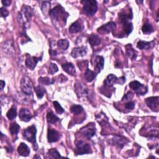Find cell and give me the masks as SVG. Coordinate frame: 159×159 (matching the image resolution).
<instances>
[{"label":"cell","mask_w":159,"mask_h":159,"mask_svg":"<svg viewBox=\"0 0 159 159\" xmlns=\"http://www.w3.org/2000/svg\"><path fill=\"white\" fill-rule=\"evenodd\" d=\"M49 14L52 19L56 20L57 21H62L64 23V24H66L67 19L69 16L68 13L65 11V9L60 5H57L52 9H50Z\"/></svg>","instance_id":"cell-1"},{"label":"cell","mask_w":159,"mask_h":159,"mask_svg":"<svg viewBox=\"0 0 159 159\" xmlns=\"http://www.w3.org/2000/svg\"><path fill=\"white\" fill-rule=\"evenodd\" d=\"M36 133L37 130L34 125L28 127L23 132L24 137L28 142L33 144L34 150L36 151H37L38 147L36 142Z\"/></svg>","instance_id":"cell-2"},{"label":"cell","mask_w":159,"mask_h":159,"mask_svg":"<svg viewBox=\"0 0 159 159\" xmlns=\"http://www.w3.org/2000/svg\"><path fill=\"white\" fill-rule=\"evenodd\" d=\"M81 3H83V9L84 12L88 16H92L97 13L98 10V5L96 1L88 0V1L81 2Z\"/></svg>","instance_id":"cell-3"},{"label":"cell","mask_w":159,"mask_h":159,"mask_svg":"<svg viewBox=\"0 0 159 159\" xmlns=\"http://www.w3.org/2000/svg\"><path fill=\"white\" fill-rule=\"evenodd\" d=\"M33 15H34L33 9L29 6L24 5L23 7L22 8V9H21V12L20 13L19 17H20L21 22L23 23V24L24 18L26 19V23H29Z\"/></svg>","instance_id":"cell-4"},{"label":"cell","mask_w":159,"mask_h":159,"mask_svg":"<svg viewBox=\"0 0 159 159\" xmlns=\"http://www.w3.org/2000/svg\"><path fill=\"white\" fill-rule=\"evenodd\" d=\"M21 90L27 95L33 93V83L30 79L27 77H24L21 81Z\"/></svg>","instance_id":"cell-5"},{"label":"cell","mask_w":159,"mask_h":159,"mask_svg":"<svg viewBox=\"0 0 159 159\" xmlns=\"http://www.w3.org/2000/svg\"><path fill=\"white\" fill-rule=\"evenodd\" d=\"M75 152L77 155H84L91 154L92 150L90 144L83 141H79L76 146Z\"/></svg>","instance_id":"cell-6"},{"label":"cell","mask_w":159,"mask_h":159,"mask_svg":"<svg viewBox=\"0 0 159 159\" xmlns=\"http://www.w3.org/2000/svg\"><path fill=\"white\" fill-rule=\"evenodd\" d=\"M129 87L132 89L137 94L144 95L147 92V87L143 85L140 82L137 81H131L129 84Z\"/></svg>","instance_id":"cell-7"},{"label":"cell","mask_w":159,"mask_h":159,"mask_svg":"<svg viewBox=\"0 0 159 159\" xmlns=\"http://www.w3.org/2000/svg\"><path fill=\"white\" fill-rule=\"evenodd\" d=\"M116 28V24L113 21L108 23L98 29V32L100 34H108L113 32Z\"/></svg>","instance_id":"cell-8"},{"label":"cell","mask_w":159,"mask_h":159,"mask_svg":"<svg viewBox=\"0 0 159 159\" xmlns=\"http://www.w3.org/2000/svg\"><path fill=\"white\" fill-rule=\"evenodd\" d=\"M75 91L78 97H87L89 95L90 90L81 83H77L75 85Z\"/></svg>","instance_id":"cell-9"},{"label":"cell","mask_w":159,"mask_h":159,"mask_svg":"<svg viewBox=\"0 0 159 159\" xmlns=\"http://www.w3.org/2000/svg\"><path fill=\"white\" fill-rule=\"evenodd\" d=\"M40 60L41 57H33L29 55H27V59L26 60V65L28 68L33 70L36 67L39 61Z\"/></svg>","instance_id":"cell-10"},{"label":"cell","mask_w":159,"mask_h":159,"mask_svg":"<svg viewBox=\"0 0 159 159\" xmlns=\"http://www.w3.org/2000/svg\"><path fill=\"white\" fill-rule=\"evenodd\" d=\"M146 104L147 107L151 108L152 111L156 110L158 109L159 107V98L158 97H150L146 99L145 100Z\"/></svg>","instance_id":"cell-11"},{"label":"cell","mask_w":159,"mask_h":159,"mask_svg":"<svg viewBox=\"0 0 159 159\" xmlns=\"http://www.w3.org/2000/svg\"><path fill=\"white\" fill-rule=\"evenodd\" d=\"M60 139V134L55 129L49 128L47 132V140L50 143L56 142Z\"/></svg>","instance_id":"cell-12"},{"label":"cell","mask_w":159,"mask_h":159,"mask_svg":"<svg viewBox=\"0 0 159 159\" xmlns=\"http://www.w3.org/2000/svg\"><path fill=\"white\" fill-rule=\"evenodd\" d=\"M87 49L86 47H80L74 48L72 51V56L73 58H77L86 56Z\"/></svg>","instance_id":"cell-13"},{"label":"cell","mask_w":159,"mask_h":159,"mask_svg":"<svg viewBox=\"0 0 159 159\" xmlns=\"http://www.w3.org/2000/svg\"><path fill=\"white\" fill-rule=\"evenodd\" d=\"M19 117L22 121L28 122L33 118V115L31 114L29 110L26 108H21L19 111Z\"/></svg>","instance_id":"cell-14"},{"label":"cell","mask_w":159,"mask_h":159,"mask_svg":"<svg viewBox=\"0 0 159 159\" xmlns=\"http://www.w3.org/2000/svg\"><path fill=\"white\" fill-rule=\"evenodd\" d=\"M123 26V29L124 33L127 35H129L133 30L132 23L129 21V19H122L119 20Z\"/></svg>","instance_id":"cell-15"},{"label":"cell","mask_w":159,"mask_h":159,"mask_svg":"<svg viewBox=\"0 0 159 159\" xmlns=\"http://www.w3.org/2000/svg\"><path fill=\"white\" fill-rule=\"evenodd\" d=\"M104 64V58L101 56H97L94 60V69L97 71V74L101 72L103 69Z\"/></svg>","instance_id":"cell-16"},{"label":"cell","mask_w":159,"mask_h":159,"mask_svg":"<svg viewBox=\"0 0 159 159\" xmlns=\"http://www.w3.org/2000/svg\"><path fill=\"white\" fill-rule=\"evenodd\" d=\"M83 28V24L80 19H78V21H75V23L72 24V25L69 27V32L72 34L78 33L79 32L81 31Z\"/></svg>","instance_id":"cell-17"},{"label":"cell","mask_w":159,"mask_h":159,"mask_svg":"<svg viewBox=\"0 0 159 159\" xmlns=\"http://www.w3.org/2000/svg\"><path fill=\"white\" fill-rule=\"evenodd\" d=\"M118 78L113 74H110L104 81V84L105 87L111 88L113 86L114 83H117Z\"/></svg>","instance_id":"cell-18"},{"label":"cell","mask_w":159,"mask_h":159,"mask_svg":"<svg viewBox=\"0 0 159 159\" xmlns=\"http://www.w3.org/2000/svg\"><path fill=\"white\" fill-rule=\"evenodd\" d=\"M17 152L21 156L27 157L30 154V149L26 144L21 143L17 148Z\"/></svg>","instance_id":"cell-19"},{"label":"cell","mask_w":159,"mask_h":159,"mask_svg":"<svg viewBox=\"0 0 159 159\" xmlns=\"http://www.w3.org/2000/svg\"><path fill=\"white\" fill-rule=\"evenodd\" d=\"M62 68L65 72L70 74L72 76L76 75V70L75 66H74L72 63H66L62 65Z\"/></svg>","instance_id":"cell-20"},{"label":"cell","mask_w":159,"mask_h":159,"mask_svg":"<svg viewBox=\"0 0 159 159\" xmlns=\"http://www.w3.org/2000/svg\"><path fill=\"white\" fill-rule=\"evenodd\" d=\"M155 46V42L154 41L152 42H145V41H142L140 40L137 44V47L141 49V50H144V49H149L152 47Z\"/></svg>","instance_id":"cell-21"},{"label":"cell","mask_w":159,"mask_h":159,"mask_svg":"<svg viewBox=\"0 0 159 159\" xmlns=\"http://www.w3.org/2000/svg\"><path fill=\"white\" fill-rule=\"evenodd\" d=\"M88 42L90 44L92 47H96L101 44V39L98 35L96 34H91L90 36L88 38Z\"/></svg>","instance_id":"cell-22"},{"label":"cell","mask_w":159,"mask_h":159,"mask_svg":"<svg viewBox=\"0 0 159 159\" xmlns=\"http://www.w3.org/2000/svg\"><path fill=\"white\" fill-rule=\"evenodd\" d=\"M3 49L4 52L6 53H9V54H11V53L14 52V46L11 40H8L6 41L5 44L3 45Z\"/></svg>","instance_id":"cell-23"},{"label":"cell","mask_w":159,"mask_h":159,"mask_svg":"<svg viewBox=\"0 0 159 159\" xmlns=\"http://www.w3.org/2000/svg\"><path fill=\"white\" fill-rule=\"evenodd\" d=\"M97 77V73L94 72L87 68L85 73H84V78L88 82H91Z\"/></svg>","instance_id":"cell-24"},{"label":"cell","mask_w":159,"mask_h":159,"mask_svg":"<svg viewBox=\"0 0 159 159\" xmlns=\"http://www.w3.org/2000/svg\"><path fill=\"white\" fill-rule=\"evenodd\" d=\"M126 47L127 55L128 56V57L132 60L135 59L137 57V52L132 48L131 44H128Z\"/></svg>","instance_id":"cell-25"},{"label":"cell","mask_w":159,"mask_h":159,"mask_svg":"<svg viewBox=\"0 0 159 159\" xmlns=\"http://www.w3.org/2000/svg\"><path fill=\"white\" fill-rule=\"evenodd\" d=\"M59 118L56 116L52 111H50L47 113V121L50 124H54L59 121Z\"/></svg>","instance_id":"cell-26"},{"label":"cell","mask_w":159,"mask_h":159,"mask_svg":"<svg viewBox=\"0 0 159 159\" xmlns=\"http://www.w3.org/2000/svg\"><path fill=\"white\" fill-rule=\"evenodd\" d=\"M57 46L62 50H67L69 47V42L67 39H60L57 42Z\"/></svg>","instance_id":"cell-27"},{"label":"cell","mask_w":159,"mask_h":159,"mask_svg":"<svg viewBox=\"0 0 159 159\" xmlns=\"http://www.w3.org/2000/svg\"><path fill=\"white\" fill-rule=\"evenodd\" d=\"M6 116L7 118L9 119V120H13L14 118H16L17 116V110H16V108L14 106L11 107L6 113Z\"/></svg>","instance_id":"cell-28"},{"label":"cell","mask_w":159,"mask_h":159,"mask_svg":"<svg viewBox=\"0 0 159 159\" xmlns=\"http://www.w3.org/2000/svg\"><path fill=\"white\" fill-rule=\"evenodd\" d=\"M20 129V126L17 122H13L9 126V132L12 135H17Z\"/></svg>","instance_id":"cell-29"},{"label":"cell","mask_w":159,"mask_h":159,"mask_svg":"<svg viewBox=\"0 0 159 159\" xmlns=\"http://www.w3.org/2000/svg\"><path fill=\"white\" fill-rule=\"evenodd\" d=\"M56 81L55 78H50L49 77H40L39 78V81L41 84H46V85H49L54 83Z\"/></svg>","instance_id":"cell-30"},{"label":"cell","mask_w":159,"mask_h":159,"mask_svg":"<svg viewBox=\"0 0 159 159\" xmlns=\"http://www.w3.org/2000/svg\"><path fill=\"white\" fill-rule=\"evenodd\" d=\"M142 30L144 34H150V33H152V32H154V30L151 24L149 23H147L143 25L142 27Z\"/></svg>","instance_id":"cell-31"},{"label":"cell","mask_w":159,"mask_h":159,"mask_svg":"<svg viewBox=\"0 0 159 159\" xmlns=\"http://www.w3.org/2000/svg\"><path fill=\"white\" fill-rule=\"evenodd\" d=\"M70 111L74 114H80L83 111V108L80 105H73L70 108Z\"/></svg>","instance_id":"cell-32"},{"label":"cell","mask_w":159,"mask_h":159,"mask_svg":"<svg viewBox=\"0 0 159 159\" xmlns=\"http://www.w3.org/2000/svg\"><path fill=\"white\" fill-rule=\"evenodd\" d=\"M95 133H96V129L94 128H88L84 130L83 134L84 137H86L87 138L90 139L93 135H95Z\"/></svg>","instance_id":"cell-33"},{"label":"cell","mask_w":159,"mask_h":159,"mask_svg":"<svg viewBox=\"0 0 159 159\" xmlns=\"http://www.w3.org/2000/svg\"><path fill=\"white\" fill-rule=\"evenodd\" d=\"M50 11V3L49 2H44L42 5V11L43 14L46 15L47 13H49Z\"/></svg>","instance_id":"cell-34"},{"label":"cell","mask_w":159,"mask_h":159,"mask_svg":"<svg viewBox=\"0 0 159 159\" xmlns=\"http://www.w3.org/2000/svg\"><path fill=\"white\" fill-rule=\"evenodd\" d=\"M49 157L50 158H58L61 157L60 153L57 151L56 149H51L48 152Z\"/></svg>","instance_id":"cell-35"},{"label":"cell","mask_w":159,"mask_h":159,"mask_svg":"<svg viewBox=\"0 0 159 159\" xmlns=\"http://www.w3.org/2000/svg\"><path fill=\"white\" fill-rule=\"evenodd\" d=\"M35 91L36 93V95L39 99H41L43 98L44 93L46 92L44 88L43 87H42L41 86H37L35 88Z\"/></svg>","instance_id":"cell-36"},{"label":"cell","mask_w":159,"mask_h":159,"mask_svg":"<svg viewBox=\"0 0 159 159\" xmlns=\"http://www.w3.org/2000/svg\"><path fill=\"white\" fill-rule=\"evenodd\" d=\"M126 139L121 136H116L114 139V143L115 145H118L119 147H122L126 144Z\"/></svg>","instance_id":"cell-37"},{"label":"cell","mask_w":159,"mask_h":159,"mask_svg":"<svg viewBox=\"0 0 159 159\" xmlns=\"http://www.w3.org/2000/svg\"><path fill=\"white\" fill-rule=\"evenodd\" d=\"M58 71H59V68L57 65L56 64V63H51L49 68V73L50 74V75H54V74L57 73Z\"/></svg>","instance_id":"cell-38"},{"label":"cell","mask_w":159,"mask_h":159,"mask_svg":"<svg viewBox=\"0 0 159 159\" xmlns=\"http://www.w3.org/2000/svg\"><path fill=\"white\" fill-rule=\"evenodd\" d=\"M53 104H54V107L56 109V111L58 114H60L64 112V110L63 109V108L61 107V105L57 101H54L53 102Z\"/></svg>","instance_id":"cell-39"},{"label":"cell","mask_w":159,"mask_h":159,"mask_svg":"<svg viewBox=\"0 0 159 159\" xmlns=\"http://www.w3.org/2000/svg\"><path fill=\"white\" fill-rule=\"evenodd\" d=\"M134 107H135V103L133 101H129L125 104V108L127 110H132L134 108Z\"/></svg>","instance_id":"cell-40"},{"label":"cell","mask_w":159,"mask_h":159,"mask_svg":"<svg viewBox=\"0 0 159 159\" xmlns=\"http://www.w3.org/2000/svg\"><path fill=\"white\" fill-rule=\"evenodd\" d=\"M0 10H1V14H2V17H6L9 15L8 11L5 8L2 7V8H1V9H0Z\"/></svg>","instance_id":"cell-41"},{"label":"cell","mask_w":159,"mask_h":159,"mask_svg":"<svg viewBox=\"0 0 159 159\" xmlns=\"http://www.w3.org/2000/svg\"><path fill=\"white\" fill-rule=\"evenodd\" d=\"M126 81V78L124 77H121L119 78H118V81H117V83H119L120 84H122L125 83Z\"/></svg>","instance_id":"cell-42"},{"label":"cell","mask_w":159,"mask_h":159,"mask_svg":"<svg viewBox=\"0 0 159 159\" xmlns=\"http://www.w3.org/2000/svg\"><path fill=\"white\" fill-rule=\"evenodd\" d=\"M2 3L5 6H9L11 3V0H5V1H2Z\"/></svg>","instance_id":"cell-43"},{"label":"cell","mask_w":159,"mask_h":159,"mask_svg":"<svg viewBox=\"0 0 159 159\" xmlns=\"http://www.w3.org/2000/svg\"><path fill=\"white\" fill-rule=\"evenodd\" d=\"M1 86H2V90H3L5 86V82L3 80H1Z\"/></svg>","instance_id":"cell-44"},{"label":"cell","mask_w":159,"mask_h":159,"mask_svg":"<svg viewBox=\"0 0 159 159\" xmlns=\"http://www.w3.org/2000/svg\"><path fill=\"white\" fill-rule=\"evenodd\" d=\"M34 158H40V157H39V156H37V155H36V156H34Z\"/></svg>","instance_id":"cell-45"}]
</instances>
